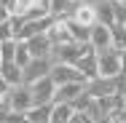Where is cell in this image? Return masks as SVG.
Returning <instances> with one entry per match:
<instances>
[{"mask_svg": "<svg viewBox=\"0 0 126 123\" xmlns=\"http://www.w3.org/2000/svg\"><path fill=\"white\" fill-rule=\"evenodd\" d=\"M89 54H94L91 43H64V46H54L51 62L54 64H75L78 67V62L83 56H89Z\"/></svg>", "mask_w": 126, "mask_h": 123, "instance_id": "cell-1", "label": "cell"}, {"mask_svg": "<svg viewBox=\"0 0 126 123\" xmlns=\"http://www.w3.org/2000/svg\"><path fill=\"white\" fill-rule=\"evenodd\" d=\"M97 62H99V78H118V75H124V62H121V51L118 48L99 51Z\"/></svg>", "mask_w": 126, "mask_h": 123, "instance_id": "cell-2", "label": "cell"}, {"mask_svg": "<svg viewBox=\"0 0 126 123\" xmlns=\"http://www.w3.org/2000/svg\"><path fill=\"white\" fill-rule=\"evenodd\" d=\"M51 80L59 86H67V83H89V78L78 70L75 64H54L51 67Z\"/></svg>", "mask_w": 126, "mask_h": 123, "instance_id": "cell-3", "label": "cell"}, {"mask_svg": "<svg viewBox=\"0 0 126 123\" xmlns=\"http://www.w3.org/2000/svg\"><path fill=\"white\" fill-rule=\"evenodd\" d=\"M8 102H11V110H16V112H30L32 107H35V94H32V86H14L11 88V94H8Z\"/></svg>", "mask_w": 126, "mask_h": 123, "instance_id": "cell-4", "label": "cell"}, {"mask_svg": "<svg viewBox=\"0 0 126 123\" xmlns=\"http://www.w3.org/2000/svg\"><path fill=\"white\" fill-rule=\"evenodd\" d=\"M86 94L94 99H102V96H115L118 94V83L115 78H91L86 83Z\"/></svg>", "mask_w": 126, "mask_h": 123, "instance_id": "cell-5", "label": "cell"}, {"mask_svg": "<svg viewBox=\"0 0 126 123\" xmlns=\"http://www.w3.org/2000/svg\"><path fill=\"white\" fill-rule=\"evenodd\" d=\"M51 67H54L51 59H32V62L24 67V83H27V86H32V83L48 78V75H51Z\"/></svg>", "mask_w": 126, "mask_h": 123, "instance_id": "cell-6", "label": "cell"}, {"mask_svg": "<svg viewBox=\"0 0 126 123\" xmlns=\"http://www.w3.org/2000/svg\"><path fill=\"white\" fill-rule=\"evenodd\" d=\"M32 94H35V107L54 102V96H56V83L51 80V75L43 78V80H38V83H32Z\"/></svg>", "mask_w": 126, "mask_h": 123, "instance_id": "cell-7", "label": "cell"}, {"mask_svg": "<svg viewBox=\"0 0 126 123\" xmlns=\"http://www.w3.org/2000/svg\"><path fill=\"white\" fill-rule=\"evenodd\" d=\"M91 48L97 51H107V48H113V27H107V24H97L94 29H91Z\"/></svg>", "mask_w": 126, "mask_h": 123, "instance_id": "cell-8", "label": "cell"}, {"mask_svg": "<svg viewBox=\"0 0 126 123\" xmlns=\"http://www.w3.org/2000/svg\"><path fill=\"white\" fill-rule=\"evenodd\" d=\"M27 46H30V54H32V59H51V54H54V43H51L48 35H38V38H32V40H24Z\"/></svg>", "mask_w": 126, "mask_h": 123, "instance_id": "cell-9", "label": "cell"}, {"mask_svg": "<svg viewBox=\"0 0 126 123\" xmlns=\"http://www.w3.org/2000/svg\"><path fill=\"white\" fill-rule=\"evenodd\" d=\"M48 38L54 46H64V43H78L75 38H73V32H70V24L67 22H62V19H56L48 29Z\"/></svg>", "mask_w": 126, "mask_h": 123, "instance_id": "cell-10", "label": "cell"}, {"mask_svg": "<svg viewBox=\"0 0 126 123\" xmlns=\"http://www.w3.org/2000/svg\"><path fill=\"white\" fill-rule=\"evenodd\" d=\"M83 91H86V83H67V86H59V88H56V96H54V104H62V102L73 104Z\"/></svg>", "mask_w": 126, "mask_h": 123, "instance_id": "cell-11", "label": "cell"}, {"mask_svg": "<svg viewBox=\"0 0 126 123\" xmlns=\"http://www.w3.org/2000/svg\"><path fill=\"white\" fill-rule=\"evenodd\" d=\"M73 22H78V24H83V27H89V29H94V27L99 24L97 5H91V3H80V8H78L75 16H73Z\"/></svg>", "mask_w": 126, "mask_h": 123, "instance_id": "cell-12", "label": "cell"}, {"mask_svg": "<svg viewBox=\"0 0 126 123\" xmlns=\"http://www.w3.org/2000/svg\"><path fill=\"white\" fill-rule=\"evenodd\" d=\"M0 78L14 88V86H22V83H24V70H22L16 62H3V64H0Z\"/></svg>", "mask_w": 126, "mask_h": 123, "instance_id": "cell-13", "label": "cell"}, {"mask_svg": "<svg viewBox=\"0 0 126 123\" xmlns=\"http://www.w3.org/2000/svg\"><path fill=\"white\" fill-rule=\"evenodd\" d=\"M51 115H54V102H48V104H38V107H32V110L27 112L30 123H51Z\"/></svg>", "mask_w": 126, "mask_h": 123, "instance_id": "cell-14", "label": "cell"}, {"mask_svg": "<svg viewBox=\"0 0 126 123\" xmlns=\"http://www.w3.org/2000/svg\"><path fill=\"white\" fill-rule=\"evenodd\" d=\"M97 16H99V24H107V27H115V8H113V0H102L97 3Z\"/></svg>", "mask_w": 126, "mask_h": 123, "instance_id": "cell-15", "label": "cell"}, {"mask_svg": "<svg viewBox=\"0 0 126 123\" xmlns=\"http://www.w3.org/2000/svg\"><path fill=\"white\" fill-rule=\"evenodd\" d=\"M78 70L86 75L89 80H91V78H99V62H97V51H94V54H89V56H83V59L78 62Z\"/></svg>", "mask_w": 126, "mask_h": 123, "instance_id": "cell-16", "label": "cell"}, {"mask_svg": "<svg viewBox=\"0 0 126 123\" xmlns=\"http://www.w3.org/2000/svg\"><path fill=\"white\" fill-rule=\"evenodd\" d=\"M73 115H75L73 104H67V102H62V104H54L51 123H70V121H73Z\"/></svg>", "mask_w": 126, "mask_h": 123, "instance_id": "cell-17", "label": "cell"}, {"mask_svg": "<svg viewBox=\"0 0 126 123\" xmlns=\"http://www.w3.org/2000/svg\"><path fill=\"white\" fill-rule=\"evenodd\" d=\"M67 24H70V32H73V38H75L78 43H89V40H91V29H89V27L78 24L73 19H67Z\"/></svg>", "mask_w": 126, "mask_h": 123, "instance_id": "cell-18", "label": "cell"}, {"mask_svg": "<svg viewBox=\"0 0 126 123\" xmlns=\"http://www.w3.org/2000/svg\"><path fill=\"white\" fill-rule=\"evenodd\" d=\"M14 62H16V64H19L22 70H24L27 64L32 62V54H30V46H27L24 40H19V48H16V59H14Z\"/></svg>", "mask_w": 126, "mask_h": 123, "instance_id": "cell-19", "label": "cell"}, {"mask_svg": "<svg viewBox=\"0 0 126 123\" xmlns=\"http://www.w3.org/2000/svg\"><path fill=\"white\" fill-rule=\"evenodd\" d=\"M113 48L126 51V24H115L113 27Z\"/></svg>", "mask_w": 126, "mask_h": 123, "instance_id": "cell-20", "label": "cell"}, {"mask_svg": "<svg viewBox=\"0 0 126 123\" xmlns=\"http://www.w3.org/2000/svg\"><path fill=\"white\" fill-rule=\"evenodd\" d=\"M16 48H19V40H5V43H0L3 62H14V59H16Z\"/></svg>", "mask_w": 126, "mask_h": 123, "instance_id": "cell-21", "label": "cell"}, {"mask_svg": "<svg viewBox=\"0 0 126 123\" xmlns=\"http://www.w3.org/2000/svg\"><path fill=\"white\" fill-rule=\"evenodd\" d=\"M5 40H16V32H14V27H11V19H8L5 24H0V43H5Z\"/></svg>", "mask_w": 126, "mask_h": 123, "instance_id": "cell-22", "label": "cell"}, {"mask_svg": "<svg viewBox=\"0 0 126 123\" xmlns=\"http://www.w3.org/2000/svg\"><path fill=\"white\" fill-rule=\"evenodd\" d=\"M11 16H14V14H11V8H8V5H3V3H0V24H5V22H8V19H11Z\"/></svg>", "mask_w": 126, "mask_h": 123, "instance_id": "cell-23", "label": "cell"}, {"mask_svg": "<svg viewBox=\"0 0 126 123\" xmlns=\"http://www.w3.org/2000/svg\"><path fill=\"white\" fill-rule=\"evenodd\" d=\"M94 123H110V118H107V115H99V118H97Z\"/></svg>", "mask_w": 126, "mask_h": 123, "instance_id": "cell-24", "label": "cell"}, {"mask_svg": "<svg viewBox=\"0 0 126 123\" xmlns=\"http://www.w3.org/2000/svg\"><path fill=\"white\" fill-rule=\"evenodd\" d=\"M121 62H124V72H126V51H121Z\"/></svg>", "mask_w": 126, "mask_h": 123, "instance_id": "cell-25", "label": "cell"}, {"mask_svg": "<svg viewBox=\"0 0 126 123\" xmlns=\"http://www.w3.org/2000/svg\"><path fill=\"white\" fill-rule=\"evenodd\" d=\"M0 3H3V5H8V8L14 5V0H0Z\"/></svg>", "mask_w": 126, "mask_h": 123, "instance_id": "cell-26", "label": "cell"}, {"mask_svg": "<svg viewBox=\"0 0 126 123\" xmlns=\"http://www.w3.org/2000/svg\"><path fill=\"white\" fill-rule=\"evenodd\" d=\"M83 3H91V5H97V3H102V0H83Z\"/></svg>", "mask_w": 126, "mask_h": 123, "instance_id": "cell-27", "label": "cell"}, {"mask_svg": "<svg viewBox=\"0 0 126 123\" xmlns=\"http://www.w3.org/2000/svg\"><path fill=\"white\" fill-rule=\"evenodd\" d=\"M0 64H3V54H0Z\"/></svg>", "mask_w": 126, "mask_h": 123, "instance_id": "cell-28", "label": "cell"}]
</instances>
